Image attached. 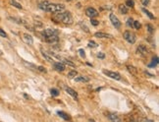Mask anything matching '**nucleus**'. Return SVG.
<instances>
[{"mask_svg":"<svg viewBox=\"0 0 159 122\" xmlns=\"http://www.w3.org/2000/svg\"><path fill=\"white\" fill-rule=\"evenodd\" d=\"M127 69H128V71L132 74V75H134V76H136V74H137V70H136V67H134V66H131V65H128L127 66Z\"/></svg>","mask_w":159,"mask_h":122,"instance_id":"obj_16","label":"nucleus"},{"mask_svg":"<svg viewBox=\"0 0 159 122\" xmlns=\"http://www.w3.org/2000/svg\"><path fill=\"white\" fill-rule=\"evenodd\" d=\"M67 76H68V78H69V79H74L76 76H78V72H77V71H75V70H74V71H70V72L68 73V75H67Z\"/></svg>","mask_w":159,"mask_h":122,"instance_id":"obj_24","label":"nucleus"},{"mask_svg":"<svg viewBox=\"0 0 159 122\" xmlns=\"http://www.w3.org/2000/svg\"><path fill=\"white\" fill-rule=\"evenodd\" d=\"M141 3H142V5L147 6L149 4V0H141Z\"/></svg>","mask_w":159,"mask_h":122,"instance_id":"obj_37","label":"nucleus"},{"mask_svg":"<svg viewBox=\"0 0 159 122\" xmlns=\"http://www.w3.org/2000/svg\"><path fill=\"white\" fill-rule=\"evenodd\" d=\"M42 36H44V37H49V36H53V35H58L59 34V32L57 31V30H55V29H45L42 33Z\"/></svg>","mask_w":159,"mask_h":122,"instance_id":"obj_7","label":"nucleus"},{"mask_svg":"<svg viewBox=\"0 0 159 122\" xmlns=\"http://www.w3.org/2000/svg\"><path fill=\"white\" fill-rule=\"evenodd\" d=\"M89 46H90V47H97V43H96L95 41L91 40V41L89 42Z\"/></svg>","mask_w":159,"mask_h":122,"instance_id":"obj_33","label":"nucleus"},{"mask_svg":"<svg viewBox=\"0 0 159 122\" xmlns=\"http://www.w3.org/2000/svg\"><path fill=\"white\" fill-rule=\"evenodd\" d=\"M108 118H109L111 121H120V118H119L118 115L115 114V113H110V114H108Z\"/></svg>","mask_w":159,"mask_h":122,"instance_id":"obj_20","label":"nucleus"},{"mask_svg":"<svg viewBox=\"0 0 159 122\" xmlns=\"http://www.w3.org/2000/svg\"><path fill=\"white\" fill-rule=\"evenodd\" d=\"M45 41L48 43H57L59 41V37L58 35H53V36H49V37H45Z\"/></svg>","mask_w":159,"mask_h":122,"instance_id":"obj_8","label":"nucleus"},{"mask_svg":"<svg viewBox=\"0 0 159 122\" xmlns=\"http://www.w3.org/2000/svg\"><path fill=\"white\" fill-rule=\"evenodd\" d=\"M0 36H1L2 37H7V34L2 29H0Z\"/></svg>","mask_w":159,"mask_h":122,"instance_id":"obj_34","label":"nucleus"},{"mask_svg":"<svg viewBox=\"0 0 159 122\" xmlns=\"http://www.w3.org/2000/svg\"><path fill=\"white\" fill-rule=\"evenodd\" d=\"M65 9V5L63 4H58V3H50L48 2L46 6L44 7V11L49 12V13H55V12H60Z\"/></svg>","mask_w":159,"mask_h":122,"instance_id":"obj_1","label":"nucleus"},{"mask_svg":"<svg viewBox=\"0 0 159 122\" xmlns=\"http://www.w3.org/2000/svg\"><path fill=\"white\" fill-rule=\"evenodd\" d=\"M61 61L63 63H65V64H67V65H69V66H72V67H75V64L73 63V62H71L70 60H68V59H65V58H62L61 59Z\"/></svg>","mask_w":159,"mask_h":122,"instance_id":"obj_25","label":"nucleus"},{"mask_svg":"<svg viewBox=\"0 0 159 122\" xmlns=\"http://www.w3.org/2000/svg\"><path fill=\"white\" fill-rule=\"evenodd\" d=\"M133 27H134L136 30H139V29H140V27H141V25H140V23H139L138 21H134Z\"/></svg>","mask_w":159,"mask_h":122,"instance_id":"obj_28","label":"nucleus"},{"mask_svg":"<svg viewBox=\"0 0 159 122\" xmlns=\"http://www.w3.org/2000/svg\"><path fill=\"white\" fill-rule=\"evenodd\" d=\"M74 80H75V82H78V83H80V82H82V83H88V82L90 81V79L87 78V77H85V76H78V77H75Z\"/></svg>","mask_w":159,"mask_h":122,"instance_id":"obj_12","label":"nucleus"},{"mask_svg":"<svg viewBox=\"0 0 159 122\" xmlns=\"http://www.w3.org/2000/svg\"><path fill=\"white\" fill-rule=\"evenodd\" d=\"M22 62H23V64H24L26 67H28V68H30V69H32V70H37V67L34 66V64H32V63H28V62H26L25 60H22Z\"/></svg>","mask_w":159,"mask_h":122,"instance_id":"obj_17","label":"nucleus"},{"mask_svg":"<svg viewBox=\"0 0 159 122\" xmlns=\"http://www.w3.org/2000/svg\"><path fill=\"white\" fill-rule=\"evenodd\" d=\"M10 3H11V5H13L14 7H16V8H18V9H22V8H23L22 5H21L20 3H18L16 0H10Z\"/></svg>","mask_w":159,"mask_h":122,"instance_id":"obj_22","label":"nucleus"},{"mask_svg":"<svg viewBox=\"0 0 159 122\" xmlns=\"http://www.w3.org/2000/svg\"><path fill=\"white\" fill-rule=\"evenodd\" d=\"M133 24H134V20L132 18H129L128 21H127V26L129 28H133Z\"/></svg>","mask_w":159,"mask_h":122,"instance_id":"obj_29","label":"nucleus"},{"mask_svg":"<svg viewBox=\"0 0 159 122\" xmlns=\"http://www.w3.org/2000/svg\"><path fill=\"white\" fill-rule=\"evenodd\" d=\"M123 37H124V38H125L128 42H130L131 44H133V43L136 42V35L133 34V33H131L130 31H126V32L123 34Z\"/></svg>","mask_w":159,"mask_h":122,"instance_id":"obj_3","label":"nucleus"},{"mask_svg":"<svg viewBox=\"0 0 159 122\" xmlns=\"http://www.w3.org/2000/svg\"><path fill=\"white\" fill-rule=\"evenodd\" d=\"M23 39H24V41H25L27 44H29V45H33V43H34L33 37H32L31 35H29V34H24V35H23Z\"/></svg>","mask_w":159,"mask_h":122,"instance_id":"obj_10","label":"nucleus"},{"mask_svg":"<svg viewBox=\"0 0 159 122\" xmlns=\"http://www.w3.org/2000/svg\"><path fill=\"white\" fill-rule=\"evenodd\" d=\"M158 64V57L157 56H155V57H153V59H152V62L148 65V67H155L156 65Z\"/></svg>","mask_w":159,"mask_h":122,"instance_id":"obj_21","label":"nucleus"},{"mask_svg":"<svg viewBox=\"0 0 159 122\" xmlns=\"http://www.w3.org/2000/svg\"><path fill=\"white\" fill-rule=\"evenodd\" d=\"M126 5H127L128 7L133 8V7L135 6V1H134V0H126Z\"/></svg>","mask_w":159,"mask_h":122,"instance_id":"obj_27","label":"nucleus"},{"mask_svg":"<svg viewBox=\"0 0 159 122\" xmlns=\"http://www.w3.org/2000/svg\"><path fill=\"white\" fill-rule=\"evenodd\" d=\"M141 10H142V12H143L145 15H147V16H148V18H149V19H151V20H153V19H154V15H152V14H151V13H150L148 10H146L145 8H142Z\"/></svg>","mask_w":159,"mask_h":122,"instance_id":"obj_23","label":"nucleus"},{"mask_svg":"<svg viewBox=\"0 0 159 122\" xmlns=\"http://www.w3.org/2000/svg\"><path fill=\"white\" fill-rule=\"evenodd\" d=\"M119 11H120L121 14H124V15H125V14L128 13V8H127L126 5L121 4V5H119Z\"/></svg>","mask_w":159,"mask_h":122,"instance_id":"obj_19","label":"nucleus"},{"mask_svg":"<svg viewBox=\"0 0 159 122\" xmlns=\"http://www.w3.org/2000/svg\"><path fill=\"white\" fill-rule=\"evenodd\" d=\"M40 51H41L42 56H43V57H44V58H45V59L48 61V62H53V59H52V58H51V57H50V56H49V55H48L46 52H44V50H43L42 48H40Z\"/></svg>","mask_w":159,"mask_h":122,"instance_id":"obj_18","label":"nucleus"},{"mask_svg":"<svg viewBox=\"0 0 159 122\" xmlns=\"http://www.w3.org/2000/svg\"><path fill=\"white\" fill-rule=\"evenodd\" d=\"M54 68H55V70H57L59 72H63L65 70V65L61 62H57V63H54Z\"/></svg>","mask_w":159,"mask_h":122,"instance_id":"obj_13","label":"nucleus"},{"mask_svg":"<svg viewBox=\"0 0 159 122\" xmlns=\"http://www.w3.org/2000/svg\"><path fill=\"white\" fill-rule=\"evenodd\" d=\"M97 57H98V58H101V59H104V58H105V55H104V53L99 52V53H97Z\"/></svg>","mask_w":159,"mask_h":122,"instance_id":"obj_36","label":"nucleus"},{"mask_svg":"<svg viewBox=\"0 0 159 122\" xmlns=\"http://www.w3.org/2000/svg\"><path fill=\"white\" fill-rule=\"evenodd\" d=\"M79 53H80V55H81L82 58H86V53H85V50L83 48L79 49Z\"/></svg>","mask_w":159,"mask_h":122,"instance_id":"obj_32","label":"nucleus"},{"mask_svg":"<svg viewBox=\"0 0 159 122\" xmlns=\"http://www.w3.org/2000/svg\"><path fill=\"white\" fill-rule=\"evenodd\" d=\"M142 121H146V122H152V120H150V119H146V118L142 119Z\"/></svg>","mask_w":159,"mask_h":122,"instance_id":"obj_39","label":"nucleus"},{"mask_svg":"<svg viewBox=\"0 0 159 122\" xmlns=\"http://www.w3.org/2000/svg\"><path fill=\"white\" fill-rule=\"evenodd\" d=\"M147 28H148V32H149V33H152V32H153V27H152V25L148 24V25H147Z\"/></svg>","mask_w":159,"mask_h":122,"instance_id":"obj_38","label":"nucleus"},{"mask_svg":"<svg viewBox=\"0 0 159 122\" xmlns=\"http://www.w3.org/2000/svg\"><path fill=\"white\" fill-rule=\"evenodd\" d=\"M69 13V11H65V12H61L60 11V13H57V12H55V14L52 16V20L54 21V22H56V23H62V21H63V19L65 18V16L67 15Z\"/></svg>","mask_w":159,"mask_h":122,"instance_id":"obj_2","label":"nucleus"},{"mask_svg":"<svg viewBox=\"0 0 159 122\" xmlns=\"http://www.w3.org/2000/svg\"><path fill=\"white\" fill-rule=\"evenodd\" d=\"M94 37H98V38H111L112 36L109 35V34H105V33H102V32H97L94 34Z\"/></svg>","mask_w":159,"mask_h":122,"instance_id":"obj_11","label":"nucleus"},{"mask_svg":"<svg viewBox=\"0 0 159 122\" xmlns=\"http://www.w3.org/2000/svg\"><path fill=\"white\" fill-rule=\"evenodd\" d=\"M37 70L40 71V72H44V73H46V69H45L44 67H42V66H38V67H37Z\"/></svg>","mask_w":159,"mask_h":122,"instance_id":"obj_35","label":"nucleus"},{"mask_svg":"<svg viewBox=\"0 0 159 122\" xmlns=\"http://www.w3.org/2000/svg\"><path fill=\"white\" fill-rule=\"evenodd\" d=\"M47 53H48L49 55H51V56H54V57H56L57 59H60V60L62 59V57H61V56H59L58 54H56V53H54V52H52V51H48Z\"/></svg>","mask_w":159,"mask_h":122,"instance_id":"obj_31","label":"nucleus"},{"mask_svg":"<svg viewBox=\"0 0 159 122\" xmlns=\"http://www.w3.org/2000/svg\"><path fill=\"white\" fill-rule=\"evenodd\" d=\"M57 114H58L61 118H63L64 120H71V117L68 115V113H66V112H64V111H58Z\"/></svg>","mask_w":159,"mask_h":122,"instance_id":"obj_15","label":"nucleus"},{"mask_svg":"<svg viewBox=\"0 0 159 122\" xmlns=\"http://www.w3.org/2000/svg\"><path fill=\"white\" fill-rule=\"evenodd\" d=\"M66 92L70 95V96H72L73 98H78V93L75 91V90H73L72 88H66Z\"/></svg>","mask_w":159,"mask_h":122,"instance_id":"obj_14","label":"nucleus"},{"mask_svg":"<svg viewBox=\"0 0 159 122\" xmlns=\"http://www.w3.org/2000/svg\"><path fill=\"white\" fill-rule=\"evenodd\" d=\"M86 15L88 17H90V18H95V17L98 16V12L94 8L90 7V8H87L86 9Z\"/></svg>","mask_w":159,"mask_h":122,"instance_id":"obj_6","label":"nucleus"},{"mask_svg":"<svg viewBox=\"0 0 159 122\" xmlns=\"http://www.w3.org/2000/svg\"><path fill=\"white\" fill-rule=\"evenodd\" d=\"M136 53L140 54V55H146L148 53V49H147V47L145 45L140 44V45H138V47L136 49Z\"/></svg>","mask_w":159,"mask_h":122,"instance_id":"obj_9","label":"nucleus"},{"mask_svg":"<svg viewBox=\"0 0 159 122\" xmlns=\"http://www.w3.org/2000/svg\"><path fill=\"white\" fill-rule=\"evenodd\" d=\"M103 73L106 76H108V77H110V78H112L114 80H118V81L121 80V75L119 73H117V72H113V71H109V70H103Z\"/></svg>","mask_w":159,"mask_h":122,"instance_id":"obj_5","label":"nucleus"},{"mask_svg":"<svg viewBox=\"0 0 159 122\" xmlns=\"http://www.w3.org/2000/svg\"><path fill=\"white\" fill-rule=\"evenodd\" d=\"M91 25H92V26H94V27L98 26V24H99V22H98L97 20L93 19V18H91Z\"/></svg>","mask_w":159,"mask_h":122,"instance_id":"obj_30","label":"nucleus"},{"mask_svg":"<svg viewBox=\"0 0 159 122\" xmlns=\"http://www.w3.org/2000/svg\"><path fill=\"white\" fill-rule=\"evenodd\" d=\"M109 19H110V21H111L112 25H113V26H114L116 29H120V28H121V22L119 21V19L117 18V16H115L113 13H111V14H110Z\"/></svg>","mask_w":159,"mask_h":122,"instance_id":"obj_4","label":"nucleus"},{"mask_svg":"<svg viewBox=\"0 0 159 122\" xmlns=\"http://www.w3.org/2000/svg\"><path fill=\"white\" fill-rule=\"evenodd\" d=\"M50 94L52 97H58L59 96V91L57 89H51L50 90Z\"/></svg>","mask_w":159,"mask_h":122,"instance_id":"obj_26","label":"nucleus"}]
</instances>
